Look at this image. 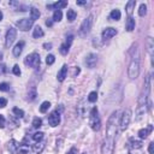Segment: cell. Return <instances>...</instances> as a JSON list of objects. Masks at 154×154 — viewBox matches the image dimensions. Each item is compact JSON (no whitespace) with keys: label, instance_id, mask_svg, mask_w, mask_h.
<instances>
[{"label":"cell","instance_id":"7402d4cb","mask_svg":"<svg viewBox=\"0 0 154 154\" xmlns=\"http://www.w3.org/2000/svg\"><path fill=\"white\" fill-rule=\"evenodd\" d=\"M146 46H147V51L149 53L150 57H153V53H154V41L150 36L147 37V41H146Z\"/></svg>","mask_w":154,"mask_h":154},{"label":"cell","instance_id":"5b68a950","mask_svg":"<svg viewBox=\"0 0 154 154\" xmlns=\"http://www.w3.org/2000/svg\"><path fill=\"white\" fill-rule=\"evenodd\" d=\"M91 25H93V16L90 14V16H88V17L82 22V24H81V26H79V29H78V35H79L81 37H85V36L89 34V31H90V29H91Z\"/></svg>","mask_w":154,"mask_h":154},{"label":"cell","instance_id":"f6af8a7d","mask_svg":"<svg viewBox=\"0 0 154 154\" xmlns=\"http://www.w3.org/2000/svg\"><path fill=\"white\" fill-rule=\"evenodd\" d=\"M72 40H73V35H71V34H70V35H67V36H66V42H65V43H66L67 46H71Z\"/></svg>","mask_w":154,"mask_h":154},{"label":"cell","instance_id":"4316f807","mask_svg":"<svg viewBox=\"0 0 154 154\" xmlns=\"http://www.w3.org/2000/svg\"><path fill=\"white\" fill-rule=\"evenodd\" d=\"M36 96H37L36 87H30V88L28 89V100H29V101H32Z\"/></svg>","mask_w":154,"mask_h":154},{"label":"cell","instance_id":"603a6c76","mask_svg":"<svg viewBox=\"0 0 154 154\" xmlns=\"http://www.w3.org/2000/svg\"><path fill=\"white\" fill-rule=\"evenodd\" d=\"M43 149H45V142H42V141L36 142V143L32 146V152H34L35 154H41Z\"/></svg>","mask_w":154,"mask_h":154},{"label":"cell","instance_id":"ba28073f","mask_svg":"<svg viewBox=\"0 0 154 154\" xmlns=\"http://www.w3.org/2000/svg\"><path fill=\"white\" fill-rule=\"evenodd\" d=\"M140 75V61L138 60H131L128 67V77L130 79L137 78Z\"/></svg>","mask_w":154,"mask_h":154},{"label":"cell","instance_id":"6f0895ef","mask_svg":"<svg viewBox=\"0 0 154 154\" xmlns=\"http://www.w3.org/2000/svg\"><path fill=\"white\" fill-rule=\"evenodd\" d=\"M0 67H1V72H6V66L5 65H1Z\"/></svg>","mask_w":154,"mask_h":154},{"label":"cell","instance_id":"f1b7e54d","mask_svg":"<svg viewBox=\"0 0 154 154\" xmlns=\"http://www.w3.org/2000/svg\"><path fill=\"white\" fill-rule=\"evenodd\" d=\"M120 16H122V13H120V11L118 8L112 10V12L109 13V18L113 19V20H119L120 19Z\"/></svg>","mask_w":154,"mask_h":154},{"label":"cell","instance_id":"f907efd6","mask_svg":"<svg viewBox=\"0 0 154 154\" xmlns=\"http://www.w3.org/2000/svg\"><path fill=\"white\" fill-rule=\"evenodd\" d=\"M79 71H81V70H79V67H75V69H73V73H72L71 76H72V77H76V76L79 73Z\"/></svg>","mask_w":154,"mask_h":154},{"label":"cell","instance_id":"ac0fdd59","mask_svg":"<svg viewBox=\"0 0 154 154\" xmlns=\"http://www.w3.org/2000/svg\"><path fill=\"white\" fill-rule=\"evenodd\" d=\"M152 130H153V126L149 124L147 128H144V129H141V130L138 131V137H140L141 140H144V138H147V137H148V135L152 132Z\"/></svg>","mask_w":154,"mask_h":154},{"label":"cell","instance_id":"6da1fadb","mask_svg":"<svg viewBox=\"0 0 154 154\" xmlns=\"http://www.w3.org/2000/svg\"><path fill=\"white\" fill-rule=\"evenodd\" d=\"M118 122H119V112L114 111L112 112L108 122H107V126H106V136L109 137H114L116 132H117V126H118Z\"/></svg>","mask_w":154,"mask_h":154},{"label":"cell","instance_id":"8fae6325","mask_svg":"<svg viewBox=\"0 0 154 154\" xmlns=\"http://www.w3.org/2000/svg\"><path fill=\"white\" fill-rule=\"evenodd\" d=\"M150 107H152V102L148 100L147 101V103H144V105H141V106H137V109H136V120H140L149 109H150Z\"/></svg>","mask_w":154,"mask_h":154},{"label":"cell","instance_id":"5bb4252c","mask_svg":"<svg viewBox=\"0 0 154 154\" xmlns=\"http://www.w3.org/2000/svg\"><path fill=\"white\" fill-rule=\"evenodd\" d=\"M48 123L51 126H57L59 125L60 123V113H58L57 111L52 112L49 116H48Z\"/></svg>","mask_w":154,"mask_h":154},{"label":"cell","instance_id":"7a4b0ae2","mask_svg":"<svg viewBox=\"0 0 154 154\" xmlns=\"http://www.w3.org/2000/svg\"><path fill=\"white\" fill-rule=\"evenodd\" d=\"M89 126L94 131H99L101 128V120L97 116V108L96 107H93L89 112Z\"/></svg>","mask_w":154,"mask_h":154},{"label":"cell","instance_id":"52a82bcc","mask_svg":"<svg viewBox=\"0 0 154 154\" xmlns=\"http://www.w3.org/2000/svg\"><path fill=\"white\" fill-rule=\"evenodd\" d=\"M40 63H41L40 55H38V53H36V52L28 54V55L25 57V59H24V64H25L26 66H30V67H34V69L38 67V66H40Z\"/></svg>","mask_w":154,"mask_h":154},{"label":"cell","instance_id":"484cf974","mask_svg":"<svg viewBox=\"0 0 154 154\" xmlns=\"http://www.w3.org/2000/svg\"><path fill=\"white\" fill-rule=\"evenodd\" d=\"M125 28L128 31H132L135 29V19L132 17H128L126 19V24H125Z\"/></svg>","mask_w":154,"mask_h":154},{"label":"cell","instance_id":"ee69618b","mask_svg":"<svg viewBox=\"0 0 154 154\" xmlns=\"http://www.w3.org/2000/svg\"><path fill=\"white\" fill-rule=\"evenodd\" d=\"M12 72H13L16 76H20V73H22V71H20V69H19L18 65H14V66L12 67Z\"/></svg>","mask_w":154,"mask_h":154},{"label":"cell","instance_id":"91938a15","mask_svg":"<svg viewBox=\"0 0 154 154\" xmlns=\"http://www.w3.org/2000/svg\"><path fill=\"white\" fill-rule=\"evenodd\" d=\"M1 60H2V53L0 52V61H1Z\"/></svg>","mask_w":154,"mask_h":154},{"label":"cell","instance_id":"277c9868","mask_svg":"<svg viewBox=\"0 0 154 154\" xmlns=\"http://www.w3.org/2000/svg\"><path fill=\"white\" fill-rule=\"evenodd\" d=\"M131 116H132V112L130 108H125L123 111V114L120 116L119 118V130L120 131H125L130 124V120H131Z\"/></svg>","mask_w":154,"mask_h":154},{"label":"cell","instance_id":"60d3db41","mask_svg":"<svg viewBox=\"0 0 154 154\" xmlns=\"http://www.w3.org/2000/svg\"><path fill=\"white\" fill-rule=\"evenodd\" d=\"M54 61H55L54 55H53V54H48L47 58H46V63H47V65H52Z\"/></svg>","mask_w":154,"mask_h":154},{"label":"cell","instance_id":"680465c9","mask_svg":"<svg viewBox=\"0 0 154 154\" xmlns=\"http://www.w3.org/2000/svg\"><path fill=\"white\" fill-rule=\"evenodd\" d=\"M2 17H4V16H2V12H1V11H0V20H1V19H2Z\"/></svg>","mask_w":154,"mask_h":154},{"label":"cell","instance_id":"1f68e13d","mask_svg":"<svg viewBox=\"0 0 154 154\" xmlns=\"http://www.w3.org/2000/svg\"><path fill=\"white\" fill-rule=\"evenodd\" d=\"M61 17H63V12L61 10H55L54 13H53V22H60L61 20Z\"/></svg>","mask_w":154,"mask_h":154},{"label":"cell","instance_id":"2e32d148","mask_svg":"<svg viewBox=\"0 0 154 154\" xmlns=\"http://www.w3.org/2000/svg\"><path fill=\"white\" fill-rule=\"evenodd\" d=\"M143 146L141 140H136V138H130L129 143H128V148L129 149H141Z\"/></svg>","mask_w":154,"mask_h":154},{"label":"cell","instance_id":"816d5d0a","mask_svg":"<svg viewBox=\"0 0 154 154\" xmlns=\"http://www.w3.org/2000/svg\"><path fill=\"white\" fill-rule=\"evenodd\" d=\"M67 154H77V148H76V147H72V148L67 152Z\"/></svg>","mask_w":154,"mask_h":154},{"label":"cell","instance_id":"4dcf8cb0","mask_svg":"<svg viewBox=\"0 0 154 154\" xmlns=\"http://www.w3.org/2000/svg\"><path fill=\"white\" fill-rule=\"evenodd\" d=\"M66 17H67V20L69 22H73L76 19V17H77V13H76L75 10H69L67 13H66Z\"/></svg>","mask_w":154,"mask_h":154},{"label":"cell","instance_id":"b9f144b4","mask_svg":"<svg viewBox=\"0 0 154 154\" xmlns=\"http://www.w3.org/2000/svg\"><path fill=\"white\" fill-rule=\"evenodd\" d=\"M0 90H1V91H7V90H10V85H8V83H6V82L0 83Z\"/></svg>","mask_w":154,"mask_h":154},{"label":"cell","instance_id":"ffe728a7","mask_svg":"<svg viewBox=\"0 0 154 154\" xmlns=\"http://www.w3.org/2000/svg\"><path fill=\"white\" fill-rule=\"evenodd\" d=\"M24 41H19L16 46H14V48H13V55L14 57H19L20 54H22V52H23V48H24Z\"/></svg>","mask_w":154,"mask_h":154},{"label":"cell","instance_id":"d4e9b609","mask_svg":"<svg viewBox=\"0 0 154 154\" xmlns=\"http://www.w3.org/2000/svg\"><path fill=\"white\" fill-rule=\"evenodd\" d=\"M18 146L19 143L16 141V140H11L8 142V150L12 153V154H16L17 153V149H18Z\"/></svg>","mask_w":154,"mask_h":154},{"label":"cell","instance_id":"30bf717a","mask_svg":"<svg viewBox=\"0 0 154 154\" xmlns=\"http://www.w3.org/2000/svg\"><path fill=\"white\" fill-rule=\"evenodd\" d=\"M76 111H77V114L81 117V118H84L87 117V113H88V106H87V100L85 99H81L77 103V107H76Z\"/></svg>","mask_w":154,"mask_h":154},{"label":"cell","instance_id":"836d02e7","mask_svg":"<svg viewBox=\"0 0 154 154\" xmlns=\"http://www.w3.org/2000/svg\"><path fill=\"white\" fill-rule=\"evenodd\" d=\"M43 132L42 131H37V132H35L34 135H32V140L35 141V142H40V141H42L43 140Z\"/></svg>","mask_w":154,"mask_h":154},{"label":"cell","instance_id":"9f6ffc18","mask_svg":"<svg viewBox=\"0 0 154 154\" xmlns=\"http://www.w3.org/2000/svg\"><path fill=\"white\" fill-rule=\"evenodd\" d=\"M52 24H53V20H51V19H47L46 20V25L47 26H52Z\"/></svg>","mask_w":154,"mask_h":154},{"label":"cell","instance_id":"681fc988","mask_svg":"<svg viewBox=\"0 0 154 154\" xmlns=\"http://www.w3.org/2000/svg\"><path fill=\"white\" fill-rule=\"evenodd\" d=\"M128 154H143V153L140 149H130Z\"/></svg>","mask_w":154,"mask_h":154},{"label":"cell","instance_id":"11a10c76","mask_svg":"<svg viewBox=\"0 0 154 154\" xmlns=\"http://www.w3.org/2000/svg\"><path fill=\"white\" fill-rule=\"evenodd\" d=\"M76 4H77V5H85L87 1H85V0H79V1H76Z\"/></svg>","mask_w":154,"mask_h":154},{"label":"cell","instance_id":"7dc6e473","mask_svg":"<svg viewBox=\"0 0 154 154\" xmlns=\"http://www.w3.org/2000/svg\"><path fill=\"white\" fill-rule=\"evenodd\" d=\"M5 125H6V120H5L4 116H1V114H0V129L5 128Z\"/></svg>","mask_w":154,"mask_h":154},{"label":"cell","instance_id":"94428289","mask_svg":"<svg viewBox=\"0 0 154 154\" xmlns=\"http://www.w3.org/2000/svg\"><path fill=\"white\" fill-rule=\"evenodd\" d=\"M83 154H87V153H83Z\"/></svg>","mask_w":154,"mask_h":154},{"label":"cell","instance_id":"ab89813d","mask_svg":"<svg viewBox=\"0 0 154 154\" xmlns=\"http://www.w3.org/2000/svg\"><path fill=\"white\" fill-rule=\"evenodd\" d=\"M8 124H12L10 129H14V128H17V126H18V120H17L16 118H13V117H11V118L8 119Z\"/></svg>","mask_w":154,"mask_h":154},{"label":"cell","instance_id":"e0dca14e","mask_svg":"<svg viewBox=\"0 0 154 154\" xmlns=\"http://www.w3.org/2000/svg\"><path fill=\"white\" fill-rule=\"evenodd\" d=\"M67 77V65H63L61 69L58 71V75H57V78L59 82H63L65 78Z\"/></svg>","mask_w":154,"mask_h":154},{"label":"cell","instance_id":"d6a6232c","mask_svg":"<svg viewBox=\"0 0 154 154\" xmlns=\"http://www.w3.org/2000/svg\"><path fill=\"white\" fill-rule=\"evenodd\" d=\"M49 107H51V102H49V101H43V102L41 103V106H40V112H41V113H46Z\"/></svg>","mask_w":154,"mask_h":154},{"label":"cell","instance_id":"44dd1931","mask_svg":"<svg viewBox=\"0 0 154 154\" xmlns=\"http://www.w3.org/2000/svg\"><path fill=\"white\" fill-rule=\"evenodd\" d=\"M67 6V1H58V2H54V4H51V5H47V8L51 10V8H55V10H60V8H64Z\"/></svg>","mask_w":154,"mask_h":154},{"label":"cell","instance_id":"4fadbf2b","mask_svg":"<svg viewBox=\"0 0 154 154\" xmlns=\"http://www.w3.org/2000/svg\"><path fill=\"white\" fill-rule=\"evenodd\" d=\"M84 63H85L87 67H89V69L95 67V65H96V63H97V55H96V54H94V53L88 54V55L85 57Z\"/></svg>","mask_w":154,"mask_h":154},{"label":"cell","instance_id":"f35d334b","mask_svg":"<svg viewBox=\"0 0 154 154\" xmlns=\"http://www.w3.org/2000/svg\"><path fill=\"white\" fill-rule=\"evenodd\" d=\"M146 13H147V6H146V4H141L140 10H138V14L143 17V16H146Z\"/></svg>","mask_w":154,"mask_h":154},{"label":"cell","instance_id":"d6986e66","mask_svg":"<svg viewBox=\"0 0 154 154\" xmlns=\"http://www.w3.org/2000/svg\"><path fill=\"white\" fill-rule=\"evenodd\" d=\"M135 6H136V0H129L125 5V10H126V13L129 17H131L134 10H135Z\"/></svg>","mask_w":154,"mask_h":154},{"label":"cell","instance_id":"8992f818","mask_svg":"<svg viewBox=\"0 0 154 154\" xmlns=\"http://www.w3.org/2000/svg\"><path fill=\"white\" fill-rule=\"evenodd\" d=\"M114 150V137L106 136L101 144V154H113Z\"/></svg>","mask_w":154,"mask_h":154},{"label":"cell","instance_id":"c3c4849f","mask_svg":"<svg viewBox=\"0 0 154 154\" xmlns=\"http://www.w3.org/2000/svg\"><path fill=\"white\" fill-rule=\"evenodd\" d=\"M148 152L149 154H154V142H150L148 146Z\"/></svg>","mask_w":154,"mask_h":154},{"label":"cell","instance_id":"74e56055","mask_svg":"<svg viewBox=\"0 0 154 154\" xmlns=\"http://www.w3.org/2000/svg\"><path fill=\"white\" fill-rule=\"evenodd\" d=\"M41 125H42V119H41V118H38V117L34 118V120H32V128L38 129Z\"/></svg>","mask_w":154,"mask_h":154},{"label":"cell","instance_id":"d590c367","mask_svg":"<svg viewBox=\"0 0 154 154\" xmlns=\"http://www.w3.org/2000/svg\"><path fill=\"white\" fill-rule=\"evenodd\" d=\"M69 48H70V46H67L66 43H63V45L60 46V48H59V52H60L63 55H66V54L69 53Z\"/></svg>","mask_w":154,"mask_h":154},{"label":"cell","instance_id":"3957f363","mask_svg":"<svg viewBox=\"0 0 154 154\" xmlns=\"http://www.w3.org/2000/svg\"><path fill=\"white\" fill-rule=\"evenodd\" d=\"M149 93H150V77H149V76H146L143 90H142V93H141V95H140V97H138V106L147 103Z\"/></svg>","mask_w":154,"mask_h":154},{"label":"cell","instance_id":"83f0119b","mask_svg":"<svg viewBox=\"0 0 154 154\" xmlns=\"http://www.w3.org/2000/svg\"><path fill=\"white\" fill-rule=\"evenodd\" d=\"M40 16H41L40 11H38L36 7H31V10H30V19L36 20V19H38V18H40Z\"/></svg>","mask_w":154,"mask_h":154},{"label":"cell","instance_id":"cb8c5ba5","mask_svg":"<svg viewBox=\"0 0 154 154\" xmlns=\"http://www.w3.org/2000/svg\"><path fill=\"white\" fill-rule=\"evenodd\" d=\"M29 152H30V147H29L28 144H25V143H19L16 154H28Z\"/></svg>","mask_w":154,"mask_h":154},{"label":"cell","instance_id":"7c38bea8","mask_svg":"<svg viewBox=\"0 0 154 154\" xmlns=\"http://www.w3.org/2000/svg\"><path fill=\"white\" fill-rule=\"evenodd\" d=\"M32 24H34V20L30 19V18H22V19H19V20L16 23V25L18 26V29L22 30V31L29 30V29L32 26Z\"/></svg>","mask_w":154,"mask_h":154},{"label":"cell","instance_id":"f546056e","mask_svg":"<svg viewBox=\"0 0 154 154\" xmlns=\"http://www.w3.org/2000/svg\"><path fill=\"white\" fill-rule=\"evenodd\" d=\"M45 35V32H43V30H42V28L41 26H36L35 29H34V32H32V36L35 37V38H38V37H42Z\"/></svg>","mask_w":154,"mask_h":154},{"label":"cell","instance_id":"7bdbcfd3","mask_svg":"<svg viewBox=\"0 0 154 154\" xmlns=\"http://www.w3.org/2000/svg\"><path fill=\"white\" fill-rule=\"evenodd\" d=\"M8 5H10V6H11L13 10L18 11V8H19V5H20V4H19L18 1H10V2H8Z\"/></svg>","mask_w":154,"mask_h":154},{"label":"cell","instance_id":"8d00e7d4","mask_svg":"<svg viewBox=\"0 0 154 154\" xmlns=\"http://www.w3.org/2000/svg\"><path fill=\"white\" fill-rule=\"evenodd\" d=\"M97 100V93L96 91H90L88 95V101L89 102H95Z\"/></svg>","mask_w":154,"mask_h":154},{"label":"cell","instance_id":"db71d44e","mask_svg":"<svg viewBox=\"0 0 154 154\" xmlns=\"http://www.w3.org/2000/svg\"><path fill=\"white\" fill-rule=\"evenodd\" d=\"M45 49H52V43H43Z\"/></svg>","mask_w":154,"mask_h":154},{"label":"cell","instance_id":"9c48e42d","mask_svg":"<svg viewBox=\"0 0 154 154\" xmlns=\"http://www.w3.org/2000/svg\"><path fill=\"white\" fill-rule=\"evenodd\" d=\"M16 37H17V30L14 28H10L6 32V36H5V47L10 48V46L14 42Z\"/></svg>","mask_w":154,"mask_h":154},{"label":"cell","instance_id":"f5cc1de1","mask_svg":"<svg viewBox=\"0 0 154 154\" xmlns=\"http://www.w3.org/2000/svg\"><path fill=\"white\" fill-rule=\"evenodd\" d=\"M55 111H57L58 113H61V112L64 111V106H63V105H59V106L57 107V109H55Z\"/></svg>","mask_w":154,"mask_h":154},{"label":"cell","instance_id":"e575fe53","mask_svg":"<svg viewBox=\"0 0 154 154\" xmlns=\"http://www.w3.org/2000/svg\"><path fill=\"white\" fill-rule=\"evenodd\" d=\"M12 112H13V114H14L17 118H23V117H24V111L20 109V108H18V107H14V108L12 109Z\"/></svg>","mask_w":154,"mask_h":154},{"label":"cell","instance_id":"bcb514c9","mask_svg":"<svg viewBox=\"0 0 154 154\" xmlns=\"http://www.w3.org/2000/svg\"><path fill=\"white\" fill-rule=\"evenodd\" d=\"M7 105V100L5 97H0V108H4Z\"/></svg>","mask_w":154,"mask_h":154},{"label":"cell","instance_id":"9a60e30c","mask_svg":"<svg viewBox=\"0 0 154 154\" xmlns=\"http://www.w3.org/2000/svg\"><path fill=\"white\" fill-rule=\"evenodd\" d=\"M117 29H114V28H106V29H103L102 30V34H101V36H102V40H109V38H112L113 36H116L117 35Z\"/></svg>","mask_w":154,"mask_h":154}]
</instances>
